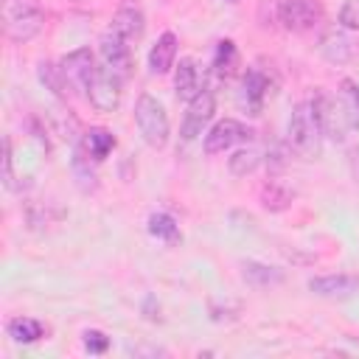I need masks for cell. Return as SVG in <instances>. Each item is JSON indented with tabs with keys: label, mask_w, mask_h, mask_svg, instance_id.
<instances>
[{
	"label": "cell",
	"mask_w": 359,
	"mask_h": 359,
	"mask_svg": "<svg viewBox=\"0 0 359 359\" xmlns=\"http://www.w3.org/2000/svg\"><path fill=\"white\" fill-rule=\"evenodd\" d=\"M323 137H325V132H323V123H320V115H317L311 98L300 101L289 118V146L297 154H303L306 160H314L323 149Z\"/></svg>",
	"instance_id": "cell-1"
},
{
	"label": "cell",
	"mask_w": 359,
	"mask_h": 359,
	"mask_svg": "<svg viewBox=\"0 0 359 359\" xmlns=\"http://www.w3.org/2000/svg\"><path fill=\"white\" fill-rule=\"evenodd\" d=\"M3 31L11 42L22 45L34 39L45 25V11L36 0H3Z\"/></svg>",
	"instance_id": "cell-2"
},
{
	"label": "cell",
	"mask_w": 359,
	"mask_h": 359,
	"mask_svg": "<svg viewBox=\"0 0 359 359\" xmlns=\"http://www.w3.org/2000/svg\"><path fill=\"white\" fill-rule=\"evenodd\" d=\"M135 123H137V132L143 137V143L149 149H165L168 137H171V123H168V115L163 109V104L154 98V95H140L137 104H135Z\"/></svg>",
	"instance_id": "cell-3"
},
{
	"label": "cell",
	"mask_w": 359,
	"mask_h": 359,
	"mask_svg": "<svg viewBox=\"0 0 359 359\" xmlns=\"http://www.w3.org/2000/svg\"><path fill=\"white\" fill-rule=\"evenodd\" d=\"M275 14L286 31L303 34L320 25L323 8L317 0H275Z\"/></svg>",
	"instance_id": "cell-4"
},
{
	"label": "cell",
	"mask_w": 359,
	"mask_h": 359,
	"mask_svg": "<svg viewBox=\"0 0 359 359\" xmlns=\"http://www.w3.org/2000/svg\"><path fill=\"white\" fill-rule=\"evenodd\" d=\"M121 84H123V79L104 65V67H95V73H93L90 84H87V93L84 95H87V101L98 112H112L121 104Z\"/></svg>",
	"instance_id": "cell-5"
},
{
	"label": "cell",
	"mask_w": 359,
	"mask_h": 359,
	"mask_svg": "<svg viewBox=\"0 0 359 359\" xmlns=\"http://www.w3.org/2000/svg\"><path fill=\"white\" fill-rule=\"evenodd\" d=\"M252 135L255 132L250 126H244L241 121L224 118V121H219V123L210 126V132L202 140V149H205V154H219V151H227V149H233L238 143L252 140Z\"/></svg>",
	"instance_id": "cell-6"
},
{
	"label": "cell",
	"mask_w": 359,
	"mask_h": 359,
	"mask_svg": "<svg viewBox=\"0 0 359 359\" xmlns=\"http://www.w3.org/2000/svg\"><path fill=\"white\" fill-rule=\"evenodd\" d=\"M59 70L65 76V84L67 90H76V93H87V84L95 73V59H93V50L90 48H76L70 50L62 62H59Z\"/></svg>",
	"instance_id": "cell-7"
},
{
	"label": "cell",
	"mask_w": 359,
	"mask_h": 359,
	"mask_svg": "<svg viewBox=\"0 0 359 359\" xmlns=\"http://www.w3.org/2000/svg\"><path fill=\"white\" fill-rule=\"evenodd\" d=\"M213 112H216V98H213V93H210V90L196 93V95L188 101V109H185V118H182V129H180L182 140H196V137L202 135V129L210 123Z\"/></svg>",
	"instance_id": "cell-8"
},
{
	"label": "cell",
	"mask_w": 359,
	"mask_h": 359,
	"mask_svg": "<svg viewBox=\"0 0 359 359\" xmlns=\"http://www.w3.org/2000/svg\"><path fill=\"white\" fill-rule=\"evenodd\" d=\"M101 59H104V65L112 70V73H118L121 79H129L132 76V45L121 36V34H115L112 28L109 31H104L101 34Z\"/></svg>",
	"instance_id": "cell-9"
},
{
	"label": "cell",
	"mask_w": 359,
	"mask_h": 359,
	"mask_svg": "<svg viewBox=\"0 0 359 359\" xmlns=\"http://www.w3.org/2000/svg\"><path fill=\"white\" fill-rule=\"evenodd\" d=\"M309 289L320 297H356L359 294V275H323V278H311Z\"/></svg>",
	"instance_id": "cell-10"
},
{
	"label": "cell",
	"mask_w": 359,
	"mask_h": 359,
	"mask_svg": "<svg viewBox=\"0 0 359 359\" xmlns=\"http://www.w3.org/2000/svg\"><path fill=\"white\" fill-rule=\"evenodd\" d=\"M115 34H121L126 42H135V39H140L143 36V28H146V17H143V11H140V6L137 3H123L118 11H115V17H112V25H109Z\"/></svg>",
	"instance_id": "cell-11"
},
{
	"label": "cell",
	"mask_w": 359,
	"mask_h": 359,
	"mask_svg": "<svg viewBox=\"0 0 359 359\" xmlns=\"http://www.w3.org/2000/svg\"><path fill=\"white\" fill-rule=\"evenodd\" d=\"M266 93H269V81L266 76L258 70V67H250L241 79V104L247 107L250 115H258L264 101H266Z\"/></svg>",
	"instance_id": "cell-12"
},
{
	"label": "cell",
	"mask_w": 359,
	"mask_h": 359,
	"mask_svg": "<svg viewBox=\"0 0 359 359\" xmlns=\"http://www.w3.org/2000/svg\"><path fill=\"white\" fill-rule=\"evenodd\" d=\"M177 45H180V39H177V34H171V31H165V34L157 36V42H154L151 50H149V70H151L154 76H163V73H168V70L174 67Z\"/></svg>",
	"instance_id": "cell-13"
},
{
	"label": "cell",
	"mask_w": 359,
	"mask_h": 359,
	"mask_svg": "<svg viewBox=\"0 0 359 359\" xmlns=\"http://www.w3.org/2000/svg\"><path fill=\"white\" fill-rule=\"evenodd\" d=\"M81 151L93 160V163H101V160H107V154L115 149V137H112V132L109 129H104V126H90L84 135H81Z\"/></svg>",
	"instance_id": "cell-14"
},
{
	"label": "cell",
	"mask_w": 359,
	"mask_h": 359,
	"mask_svg": "<svg viewBox=\"0 0 359 359\" xmlns=\"http://www.w3.org/2000/svg\"><path fill=\"white\" fill-rule=\"evenodd\" d=\"M174 93L180 101H191L196 93H202L199 84V67L194 59H180L177 70H174Z\"/></svg>",
	"instance_id": "cell-15"
},
{
	"label": "cell",
	"mask_w": 359,
	"mask_h": 359,
	"mask_svg": "<svg viewBox=\"0 0 359 359\" xmlns=\"http://www.w3.org/2000/svg\"><path fill=\"white\" fill-rule=\"evenodd\" d=\"M317 50H320L328 62L342 65V62H348V59H351V39H348L339 28H328V31L320 36Z\"/></svg>",
	"instance_id": "cell-16"
},
{
	"label": "cell",
	"mask_w": 359,
	"mask_h": 359,
	"mask_svg": "<svg viewBox=\"0 0 359 359\" xmlns=\"http://www.w3.org/2000/svg\"><path fill=\"white\" fill-rule=\"evenodd\" d=\"M210 67H213V76L222 79V81H227V79L236 76V70H238V50H236V42L233 39H222L216 45L213 65Z\"/></svg>",
	"instance_id": "cell-17"
},
{
	"label": "cell",
	"mask_w": 359,
	"mask_h": 359,
	"mask_svg": "<svg viewBox=\"0 0 359 359\" xmlns=\"http://www.w3.org/2000/svg\"><path fill=\"white\" fill-rule=\"evenodd\" d=\"M6 331H8V337L14 342H22V345L39 342L48 334V328L39 320H34V317H14V320H8L6 323Z\"/></svg>",
	"instance_id": "cell-18"
},
{
	"label": "cell",
	"mask_w": 359,
	"mask_h": 359,
	"mask_svg": "<svg viewBox=\"0 0 359 359\" xmlns=\"http://www.w3.org/2000/svg\"><path fill=\"white\" fill-rule=\"evenodd\" d=\"M339 87H342L339 90V104H342L345 121H348V126H356L359 129V84L351 81V79H345Z\"/></svg>",
	"instance_id": "cell-19"
},
{
	"label": "cell",
	"mask_w": 359,
	"mask_h": 359,
	"mask_svg": "<svg viewBox=\"0 0 359 359\" xmlns=\"http://www.w3.org/2000/svg\"><path fill=\"white\" fill-rule=\"evenodd\" d=\"M244 278H247V283H252V286H275V283L283 280V275H280L275 266L255 264V261L244 264Z\"/></svg>",
	"instance_id": "cell-20"
},
{
	"label": "cell",
	"mask_w": 359,
	"mask_h": 359,
	"mask_svg": "<svg viewBox=\"0 0 359 359\" xmlns=\"http://www.w3.org/2000/svg\"><path fill=\"white\" fill-rule=\"evenodd\" d=\"M149 233L160 241H177L180 238V227H177L171 213H151L149 216Z\"/></svg>",
	"instance_id": "cell-21"
},
{
	"label": "cell",
	"mask_w": 359,
	"mask_h": 359,
	"mask_svg": "<svg viewBox=\"0 0 359 359\" xmlns=\"http://www.w3.org/2000/svg\"><path fill=\"white\" fill-rule=\"evenodd\" d=\"M261 165V151L258 149H238L230 157V174L233 177H247Z\"/></svg>",
	"instance_id": "cell-22"
},
{
	"label": "cell",
	"mask_w": 359,
	"mask_h": 359,
	"mask_svg": "<svg viewBox=\"0 0 359 359\" xmlns=\"http://www.w3.org/2000/svg\"><path fill=\"white\" fill-rule=\"evenodd\" d=\"M39 81L56 95V98H65L67 93V84H65V76L59 70V65H50V62H42L39 65Z\"/></svg>",
	"instance_id": "cell-23"
},
{
	"label": "cell",
	"mask_w": 359,
	"mask_h": 359,
	"mask_svg": "<svg viewBox=\"0 0 359 359\" xmlns=\"http://www.w3.org/2000/svg\"><path fill=\"white\" fill-rule=\"evenodd\" d=\"M261 199H264V208H269V210H283V208L292 202V191L283 188L278 180H272L269 185H264Z\"/></svg>",
	"instance_id": "cell-24"
},
{
	"label": "cell",
	"mask_w": 359,
	"mask_h": 359,
	"mask_svg": "<svg viewBox=\"0 0 359 359\" xmlns=\"http://www.w3.org/2000/svg\"><path fill=\"white\" fill-rule=\"evenodd\" d=\"M84 348L90 351V353H107V348H109V337L104 334V331H98V328H90V331H84Z\"/></svg>",
	"instance_id": "cell-25"
},
{
	"label": "cell",
	"mask_w": 359,
	"mask_h": 359,
	"mask_svg": "<svg viewBox=\"0 0 359 359\" xmlns=\"http://www.w3.org/2000/svg\"><path fill=\"white\" fill-rule=\"evenodd\" d=\"M339 25L351 28V31H359V0H348L339 8Z\"/></svg>",
	"instance_id": "cell-26"
},
{
	"label": "cell",
	"mask_w": 359,
	"mask_h": 359,
	"mask_svg": "<svg viewBox=\"0 0 359 359\" xmlns=\"http://www.w3.org/2000/svg\"><path fill=\"white\" fill-rule=\"evenodd\" d=\"M3 182L6 188H14V163H11V140H3Z\"/></svg>",
	"instance_id": "cell-27"
},
{
	"label": "cell",
	"mask_w": 359,
	"mask_h": 359,
	"mask_svg": "<svg viewBox=\"0 0 359 359\" xmlns=\"http://www.w3.org/2000/svg\"><path fill=\"white\" fill-rule=\"evenodd\" d=\"M230 3H236V0H230Z\"/></svg>",
	"instance_id": "cell-28"
}]
</instances>
